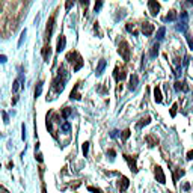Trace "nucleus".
Masks as SVG:
<instances>
[{
	"instance_id": "f257e3e1",
	"label": "nucleus",
	"mask_w": 193,
	"mask_h": 193,
	"mask_svg": "<svg viewBox=\"0 0 193 193\" xmlns=\"http://www.w3.org/2000/svg\"><path fill=\"white\" fill-rule=\"evenodd\" d=\"M65 81H67V76L64 74V69L60 68L59 69V74H57L56 80H55V89H56L57 94H60V92L65 89Z\"/></svg>"
},
{
	"instance_id": "f03ea898",
	"label": "nucleus",
	"mask_w": 193,
	"mask_h": 193,
	"mask_svg": "<svg viewBox=\"0 0 193 193\" xmlns=\"http://www.w3.org/2000/svg\"><path fill=\"white\" fill-rule=\"evenodd\" d=\"M118 53L121 55V57L124 59L125 62L127 60H130V46H128V42L127 41H121V44H119V47H118Z\"/></svg>"
},
{
	"instance_id": "7ed1b4c3",
	"label": "nucleus",
	"mask_w": 193,
	"mask_h": 193,
	"mask_svg": "<svg viewBox=\"0 0 193 193\" xmlns=\"http://www.w3.org/2000/svg\"><path fill=\"white\" fill-rule=\"evenodd\" d=\"M148 8H149L151 15H157L160 11V3L156 2V0H149V2H148Z\"/></svg>"
},
{
	"instance_id": "20e7f679",
	"label": "nucleus",
	"mask_w": 193,
	"mask_h": 193,
	"mask_svg": "<svg viewBox=\"0 0 193 193\" xmlns=\"http://www.w3.org/2000/svg\"><path fill=\"white\" fill-rule=\"evenodd\" d=\"M124 159L127 160V163H128V166H130V169L133 173H137V164H136V157H131V156H124Z\"/></svg>"
},
{
	"instance_id": "39448f33",
	"label": "nucleus",
	"mask_w": 193,
	"mask_h": 193,
	"mask_svg": "<svg viewBox=\"0 0 193 193\" xmlns=\"http://www.w3.org/2000/svg\"><path fill=\"white\" fill-rule=\"evenodd\" d=\"M154 173H156V180H157L160 184H164V182H166V177H164V172H163V169H161L160 166H156V170H154Z\"/></svg>"
},
{
	"instance_id": "423d86ee",
	"label": "nucleus",
	"mask_w": 193,
	"mask_h": 193,
	"mask_svg": "<svg viewBox=\"0 0 193 193\" xmlns=\"http://www.w3.org/2000/svg\"><path fill=\"white\" fill-rule=\"evenodd\" d=\"M154 32V24L152 23H143L142 24V33L145 35V36H149V35H152Z\"/></svg>"
},
{
	"instance_id": "0eeeda50",
	"label": "nucleus",
	"mask_w": 193,
	"mask_h": 193,
	"mask_svg": "<svg viewBox=\"0 0 193 193\" xmlns=\"http://www.w3.org/2000/svg\"><path fill=\"white\" fill-rule=\"evenodd\" d=\"M65 46H67V38H65V35H60L59 36V39H57V53H60V51H64L65 50Z\"/></svg>"
},
{
	"instance_id": "6e6552de",
	"label": "nucleus",
	"mask_w": 193,
	"mask_h": 193,
	"mask_svg": "<svg viewBox=\"0 0 193 193\" xmlns=\"http://www.w3.org/2000/svg\"><path fill=\"white\" fill-rule=\"evenodd\" d=\"M53 27H55V17H50V20H48V23H47V38H48V39L51 38Z\"/></svg>"
},
{
	"instance_id": "1a4fd4ad",
	"label": "nucleus",
	"mask_w": 193,
	"mask_h": 193,
	"mask_svg": "<svg viewBox=\"0 0 193 193\" xmlns=\"http://www.w3.org/2000/svg\"><path fill=\"white\" fill-rule=\"evenodd\" d=\"M137 83H139V77H137V74H131L130 76V85H128V88L131 89V91H134L137 88Z\"/></svg>"
},
{
	"instance_id": "9d476101",
	"label": "nucleus",
	"mask_w": 193,
	"mask_h": 193,
	"mask_svg": "<svg viewBox=\"0 0 193 193\" xmlns=\"http://www.w3.org/2000/svg\"><path fill=\"white\" fill-rule=\"evenodd\" d=\"M154 100H156V103H161L163 101V97H161V89H160L159 86H156L154 88Z\"/></svg>"
},
{
	"instance_id": "9b49d317",
	"label": "nucleus",
	"mask_w": 193,
	"mask_h": 193,
	"mask_svg": "<svg viewBox=\"0 0 193 193\" xmlns=\"http://www.w3.org/2000/svg\"><path fill=\"white\" fill-rule=\"evenodd\" d=\"M147 142H148V145L152 148V147H156V145H159V139L156 136H152V134H149V136H147Z\"/></svg>"
},
{
	"instance_id": "f8f14e48",
	"label": "nucleus",
	"mask_w": 193,
	"mask_h": 193,
	"mask_svg": "<svg viewBox=\"0 0 193 193\" xmlns=\"http://www.w3.org/2000/svg\"><path fill=\"white\" fill-rule=\"evenodd\" d=\"M128 186H130L128 178H127V177H121V180H119V190H125Z\"/></svg>"
},
{
	"instance_id": "ddd939ff",
	"label": "nucleus",
	"mask_w": 193,
	"mask_h": 193,
	"mask_svg": "<svg viewBox=\"0 0 193 193\" xmlns=\"http://www.w3.org/2000/svg\"><path fill=\"white\" fill-rule=\"evenodd\" d=\"M50 56H51V47L44 46V48H42V57H44V60H48Z\"/></svg>"
},
{
	"instance_id": "4468645a",
	"label": "nucleus",
	"mask_w": 193,
	"mask_h": 193,
	"mask_svg": "<svg viewBox=\"0 0 193 193\" xmlns=\"http://www.w3.org/2000/svg\"><path fill=\"white\" fill-rule=\"evenodd\" d=\"M104 68H106V60L101 59V60H100V64H98V67H97V72H95V74H97V76H101L103 71H104Z\"/></svg>"
},
{
	"instance_id": "2eb2a0df",
	"label": "nucleus",
	"mask_w": 193,
	"mask_h": 193,
	"mask_svg": "<svg viewBox=\"0 0 193 193\" xmlns=\"http://www.w3.org/2000/svg\"><path fill=\"white\" fill-rule=\"evenodd\" d=\"M159 48H160L159 42H156L154 46L151 47V51H149V56H151V57H157V55H159Z\"/></svg>"
},
{
	"instance_id": "dca6fc26",
	"label": "nucleus",
	"mask_w": 193,
	"mask_h": 193,
	"mask_svg": "<svg viewBox=\"0 0 193 193\" xmlns=\"http://www.w3.org/2000/svg\"><path fill=\"white\" fill-rule=\"evenodd\" d=\"M151 122V116H145V118H142L140 119V122H137V128H142V127H145Z\"/></svg>"
},
{
	"instance_id": "f3484780",
	"label": "nucleus",
	"mask_w": 193,
	"mask_h": 193,
	"mask_svg": "<svg viewBox=\"0 0 193 193\" xmlns=\"http://www.w3.org/2000/svg\"><path fill=\"white\" fill-rule=\"evenodd\" d=\"M77 91H79V83L74 86V89L71 91V95H69V97H71V98H74V100H80V94Z\"/></svg>"
},
{
	"instance_id": "a211bd4d",
	"label": "nucleus",
	"mask_w": 193,
	"mask_h": 193,
	"mask_svg": "<svg viewBox=\"0 0 193 193\" xmlns=\"http://www.w3.org/2000/svg\"><path fill=\"white\" fill-rule=\"evenodd\" d=\"M42 85H44V81L41 80V81H38V85H36V88H35V97L38 98L39 95H41V92H42Z\"/></svg>"
},
{
	"instance_id": "6ab92c4d",
	"label": "nucleus",
	"mask_w": 193,
	"mask_h": 193,
	"mask_svg": "<svg viewBox=\"0 0 193 193\" xmlns=\"http://www.w3.org/2000/svg\"><path fill=\"white\" fill-rule=\"evenodd\" d=\"M187 91V89H189V88H187V86H186V83H181V81H177V83H175V91Z\"/></svg>"
},
{
	"instance_id": "aec40b11",
	"label": "nucleus",
	"mask_w": 193,
	"mask_h": 193,
	"mask_svg": "<svg viewBox=\"0 0 193 193\" xmlns=\"http://www.w3.org/2000/svg\"><path fill=\"white\" fill-rule=\"evenodd\" d=\"M175 18H177V12H175V11H169V14L166 15V18H164V20H166V21H173Z\"/></svg>"
},
{
	"instance_id": "412c9836",
	"label": "nucleus",
	"mask_w": 193,
	"mask_h": 193,
	"mask_svg": "<svg viewBox=\"0 0 193 193\" xmlns=\"http://www.w3.org/2000/svg\"><path fill=\"white\" fill-rule=\"evenodd\" d=\"M88 151H89V142H85V143L81 145V152H83L85 157L88 156Z\"/></svg>"
},
{
	"instance_id": "4be33fe9",
	"label": "nucleus",
	"mask_w": 193,
	"mask_h": 193,
	"mask_svg": "<svg viewBox=\"0 0 193 193\" xmlns=\"http://www.w3.org/2000/svg\"><path fill=\"white\" fill-rule=\"evenodd\" d=\"M60 130H62L64 133H68L69 130H71V124H69V122H64V124L60 125Z\"/></svg>"
},
{
	"instance_id": "5701e85b",
	"label": "nucleus",
	"mask_w": 193,
	"mask_h": 193,
	"mask_svg": "<svg viewBox=\"0 0 193 193\" xmlns=\"http://www.w3.org/2000/svg\"><path fill=\"white\" fill-rule=\"evenodd\" d=\"M164 33H166V29H164V27H160L159 29V32H157V39H163V38H164Z\"/></svg>"
},
{
	"instance_id": "b1692460",
	"label": "nucleus",
	"mask_w": 193,
	"mask_h": 193,
	"mask_svg": "<svg viewBox=\"0 0 193 193\" xmlns=\"http://www.w3.org/2000/svg\"><path fill=\"white\" fill-rule=\"evenodd\" d=\"M69 115H71V109H68V107H65L64 110H62V118L64 119H68Z\"/></svg>"
},
{
	"instance_id": "393cba45",
	"label": "nucleus",
	"mask_w": 193,
	"mask_h": 193,
	"mask_svg": "<svg viewBox=\"0 0 193 193\" xmlns=\"http://www.w3.org/2000/svg\"><path fill=\"white\" fill-rule=\"evenodd\" d=\"M81 67H83V60H81V57H79V59H77V64H76V67H74V71H79Z\"/></svg>"
},
{
	"instance_id": "a878e982",
	"label": "nucleus",
	"mask_w": 193,
	"mask_h": 193,
	"mask_svg": "<svg viewBox=\"0 0 193 193\" xmlns=\"http://www.w3.org/2000/svg\"><path fill=\"white\" fill-rule=\"evenodd\" d=\"M18 89H20V80H15L12 85V92H17Z\"/></svg>"
},
{
	"instance_id": "bb28decb",
	"label": "nucleus",
	"mask_w": 193,
	"mask_h": 193,
	"mask_svg": "<svg viewBox=\"0 0 193 193\" xmlns=\"http://www.w3.org/2000/svg\"><path fill=\"white\" fill-rule=\"evenodd\" d=\"M177 109H178V104L175 103V104H173V106L170 107V116H172V118H173V116L177 115Z\"/></svg>"
},
{
	"instance_id": "cd10ccee",
	"label": "nucleus",
	"mask_w": 193,
	"mask_h": 193,
	"mask_svg": "<svg viewBox=\"0 0 193 193\" xmlns=\"http://www.w3.org/2000/svg\"><path fill=\"white\" fill-rule=\"evenodd\" d=\"M26 33H27V30L24 29L23 32H21V36H20V41H18V47H21V44H23V41H24V38H26Z\"/></svg>"
},
{
	"instance_id": "c85d7f7f",
	"label": "nucleus",
	"mask_w": 193,
	"mask_h": 193,
	"mask_svg": "<svg viewBox=\"0 0 193 193\" xmlns=\"http://www.w3.org/2000/svg\"><path fill=\"white\" fill-rule=\"evenodd\" d=\"M46 127H47V130L48 131H53V124H51V121L47 118V122H46Z\"/></svg>"
},
{
	"instance_id": "c756f323",
	"label": "nucleus",
	"mask_w": 193,
	"mask_h": 193,
	"mask_svg": "<svg viewBox=\"0 0 193 193\" xmlns=\"http://www.w3.org/2000/svg\"><path fill=\"white\" fill-rule=\"evenodd\" d=\"M186 39H187V42H189V47H190V50H193V39H192V36L186 35Z\"/></svg>"
},
{
	"instance_id": "7c9ffc66",
	"label": "nucleus",
	"mask_w": 193,
	"mask_h": 193,
	"mask_svg": "<svg viewBox=\"0 0 193 193\" xmlns=\"http://www.w3.org/2000/svg\"><path fill=\"white\" fill-rule=\"evenodd\" d=\"M88 190H89V192H94V193H103L100 189H95V187H91V186L88 187Z\"/></svg>"
},
{
	"instance_id": "2f4dec72",
	"label": "nucleus",
	"mask_w": 193,
	"mask_h": 193,
	"mask_svg": "<svg viewBox=\"0 0 193 193\" xmlns=\"http://www.w3.org/2000/svg\"><path fill=\"white\" fill-rule=\"evenodd\" d=\"M130 137V130H124L122 131V139H128Z\"/></svg>"
},
{
	"instance_id": "473e14b6",
	"label": "nucleus",
	"mask_w": 193,
	"mask_h": 193,
	"mask_svg": "<svg viewBox=\"0 0 193 193\" xmlns=\"http://www.w3.org/2000/svg\"><path fill=\"white\" fill-rule=\"evenodd\" d=\"M177 29L181 30V32H184V30H186V23H180V26H177Z\"/></svg>"
},
{
	"instance_id": "72a5a7b5",
	"label": "nucleus",
	"mask_w": 193,
	"mask_h": 193,
	"mask_svg": "<svg viewBox=\"0 0 193 193\" xmlns=\"http://www.w3.org/2000/svg\"><path fill=\"white\" fill-rule=\"evenodd\" d=\"M107 156H110V159H115V156H116V152H115L113 149H109V151H107Z\"/></svg>"
},
{
	"instance_id": "f704fd0d",
	"label": "nucleus",
	"mask_w": 193,
	"mask_h": 193,
	"mask_svg": "<svg viewBox=\"0 0 193 193\" xmlns=\"http://www.w3.org/2000/svg\"><path fill=\"white\" fill-rule=\"evenodd\" d=\"M6 60H8V57L5 55H0V64H6Z\"/></svg>"
},
{
	"instance_id": "c9c22d12",
	"label": "nucleus",
	"mask_w": 193,
	"mask_h": 193,
	"mask_svg": "<svg viewBox=\"0 0 193 193\" xmlns=\"http://www.w3.org/2000/svg\"><path fill=\"white\" fill-rule=\"evenodd\" d=\"M115 79L116 81H119V68H115Z\"/></svg>"
},
{
	"instance_id": "e433bc0d",
	"label": "nucleus",
	"mask_w": 193,
	"mask_h": 193,
	"mask_svg": "<svg viewBox=\"0 0 193 193\" xmlns=\"http://www.w3.org/2000/svg\"><path fill=\"white\" fill-rule=\"evenodd\" d=\"M101 6H103V2H97V3H95V11H98Z\"/></svg>"
},
{
	"instance_id": "4c0bfd02",
	"label": "nucleus",
	"mask_w": 193,
	"mask_h": 193,
	"mask_svg": "<svg viewBox=\"0 0 193 193\" xmlns=\"http://www.w3.org/2000/svg\"><path fill=\"white\" fill-rule=\"evenodd\" d=\"M187 160H193V149L187 152Z\"/></svg>"
},
{
	"instance_id": "58836bf2",
	"label": "nucleus",
	"mask_w": 193,
	"mask_h": 193,
	"mask_svg": "<svg viewBox=\"0 0 193 193\" xmlns=\"http://www.w3.org/2000/svg\"><path fill=\"white\" fill-rule=\"evenodd\" d=\"M74 5V2H67V5H65V8H67V11H69V8Z\"/></svg>"
},
{
	"instance_id": "ea45409f",
	"label": "nucleus",
	"mask_w": 193,
	"mask_h": 193,
	"mask_svg": "<svg viewBox=\"0 0 193 193\" xmlns=\"http://www.w3.org/2000/svg\"><path fill=\"white\" fill-rule=\"evenodd\" d=\"M3 121H5V124H8V122H9V118H8V115L5 113V112H3Z\"/></svg>"
},
{
	"instance_id": "a19ab883",
	"label": "nucleus",
	"mask_w": 193,
	"mask_h": 193,
	"mask_svg": "<svg viewBox=\"0 0 193 193\" xmlns=\"http://www.w3.org/2000/svg\"><path fill=\"white\" fill-rule=\"evenodd\" d=\"M124 79H125V71L122 69V71L119 72V80H124Z\"/></svg>"
},
{
	"instance_id": "79ce46f5",
	"label": "nucleus",
	"mask_w": 193,
	"mask_h": 193,
	"mask_svg": "<svg viewBox=\"0 0 193 193\" xmlns=\"http://www.w3.org/2000/svg\"><path fill=\"white\" fill-rule=\"evenodd\" d=\"M181 18L184 20V23L187 21V12H181Z\"/></svg>"
},
{
	"instance_id": "37998d69",
	"label": "nucleus",
	"mask_w": 193,
	"mask_h": 193,
	"mask_svg": "<svg viewBox=\"0 0 193 193\" xmlns=\"http://www.w3.org/2000/svg\"><path fill=\"white\" fill-rule=\"evenodd\" d=\"M21 128H23V134H21V137H23V140H24V139H26V127H24V124H23Z\"/></svg>"
},
{
	"instance_id": "c03bdc74",
	"label": "nucleus",
	"mask_w": 193,
	"mask_h": 193,
	"mask_svg": "<svg viewBox=\"0 0 193 193\" xmlns=\"http://www.w3.org/2000/svg\"><path fill=\"white\" fill-rule=\"evenodd\" d=\"M0 193H9V192H8V190L3 187V186H0Z\"/></svg>"
},
{
	"instance_id": "a18cd8bd",
	"label": "nucleus",
	"mask_w": 193,
	"mask_h": 193,
	"mask_svg": "<svg viewBox=\"0 0 193 193\" xmlns=\"http://www.w3.org/2000/svg\"><path fill=\"white\" fill-rule=\"evenodd\" d=\"M36 160L41 163V161H42V154H38V156H36Z\"/></svg>"
},
{
	"instance_id": "49530a36",
	"label": "nucleus",
	"mask_w": 193,
	"mask_h": 193,
	"mask_svg": "<svg viewBox=\"0 0 193 193\" xmlns=\"http://www.w3.org/2000/svg\"><path fill=\"white\" fill-rule=\"evenodd\" d=\"M189 189H190V184L186 182V184H184V190H189Z\"/></svg>"
}]
</instances>
